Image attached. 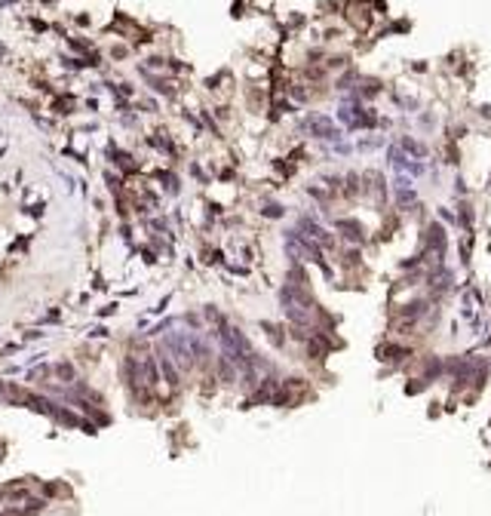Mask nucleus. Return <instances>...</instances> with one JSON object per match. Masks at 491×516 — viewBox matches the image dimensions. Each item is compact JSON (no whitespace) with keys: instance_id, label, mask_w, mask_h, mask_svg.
I'll return each instance as SVG.
<instances>
[{"instance_id":"obj_2","label":"nucleus","mask_w":491,"mask_h":516,"mask_svg":"<svg viewBox=\"0 0 491 516\" xmlns=\"http://www.w3.org/2000/svg\"><path fill=\"white\" fill-rule=\"evenodd\" d=\"M160 369H163V375H166V381H169V384H178V375H175L172 363H169L166 357H160Z\"/></svg>"},{"instance_id":"obj_3","label":"nucleus","mask_w":491,"mask_h":516,"mask_svg":"<svg viewBox=\"0 0 491 516\" xmlns=\"http://www.w3.org/2000/svg\"><path fill=\"white\" fill-rule=\"evenodd\" d=\"M341 231H347V237L353 240V243H362V234H359V224H353V221H341Z\"/></svg>"},{"instance_id":"obj_1","label":"nucleus","mask_w":491,"mask_h":516,"mask_svg":"<svg viewBox=\"0 0 491 516\" xmlns=\"http://www.w3.org/2000/svg\"><path fill=\"white\" fill-rule=\"evenodd\" d=\"M280 301H282V311H285V317H289L292 323H298V326H307V323H310L313 307H310V298H307L301 289L285 286V289L280 292Z\"/></svg>"}]
</instances>
